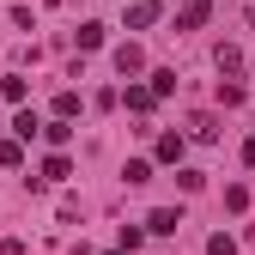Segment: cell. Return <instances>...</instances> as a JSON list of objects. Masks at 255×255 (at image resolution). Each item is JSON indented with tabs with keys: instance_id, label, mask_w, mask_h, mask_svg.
Instances as JSON below:
<instances>
[{
	"instance_id": "6da1fadb",
	"label": "cell",
	"mask_w": 255,
	"mask_h": 255,
	"mask_svg": "<svg viewBox=\"0 0 255 255\" xmlns=\"http://www.w3.org/2000/svg\"><path fill=\"white\" fill-rule=\"evenodd\" d=\"M110 61H116V73H122V79H140V73H146V49H140L134 37L116 43V55H110Z\"/></svg>"
},
{
	"instance_id": "7a4b0ae2",
	"label": "cell",
	"mask_w": 255,
	"mask_h": 255,
	"mask_svg": "<svg viewBox=\"0 0 255 255\" xmlns=\"http://www.w3.org/2000/svg\"><path fill=\"white\" fill-rule=\"evenodd\" d=\"M188 140H201V146H219V140H225V128H219V116H195V122H188Z\"/></svg>"
},
{
	"instance_id": "3957f363",
	"label": "cell",
	"mask_w": 255,
	"mask_h": 255,
	"mask_svg": "<svg viewBox=\"0 0 255 255\" xmlns=\"http://www.w3.org/2000/svg\"><path fill=\"white\" fill-rule=\"evenodd\" d=\"M67 176H73V158H67V152H49V158H43V176H30V182L43 188V182H67Z\"/></svg>"
},
{
	"instance_id": "277c9868",
	"label": "cell",
	"mask_w": 255,
	"mask_h": 255,
	"mask_svg": "<svg viewBox=\"0 0 255 255\" xmlns=\"http://www.w3.org/2000/svg\"><path fill=\"white\" fill-rule=\"evenodd\" d=\"M176 225H182L176 207H152V213H146V231H152V237H176Z\"/></svg>"
},
{
	"instance_id": "5b68a950",
	"label": "cell",
	"mask_w": 255,
	"mask_h": 255,
	"mask_svg": "<svg viewBox=\"0 0 255 255\" xmlns=\"http://www.w3.org/2000/svg\"><path fill=\"white\" fill-rule=\"evenodd\" d=\"M158 18H164V6H158V0H134V6H128V30H152Z\"/></svg>"
},
{
	"instance_id": "8992f818",
	"label": "cell",
	"mask_w": 255,
	"mask_h": 255,
	"mask_svg": "<svg viewBox=\"0 0 255 255\" xmlns=\"http://www.w3.org/2000/svg\"><path fill=\"white\" fill-rule=\"evenodd\" d=\"M122 104L134 110V116H152V104H158V91H152V85H134V79H128V91H122Z\"/></svg>"
},
{
	"instance_id": "52a82bcc",
	"label": "cell",
	"mask_w": 255,
	"mask_h": 255,
	"mask_svg": "<svg viewBox=\"0 0 255 255\" xmlns=\"http://www.w3.org/2000/svg\"><path fill=\"white\" fill-rule=\"evenodd\" d=\"M182 152H188L182 134H158V164H182Z\"/></svg>"
},
{
	"instance_id": "ba28073f",
	"label": "cell",
	"mask_w": 255,
	"mask_h": 255,
	"mask_svg": "<svg viewBox=\"0 0 255 255\" xmlns=\"http://www.w3.org/2000/svg\"><path fill=\"white\" fill-rule=\"evenodd\" d=\"M207 18H213V6H207V0H188V6L176 12V24H182V30H201Z\"/></svg>"
},
{
	"instance_id": "9c48e42d",
	"label": "cell",
	"mask_w": 255,
	"mask_h": 255,
	"mask_svg": "<svg viewBox=\"0 0 255 255\" xmlns=\"http://www.w3.org/2000/svg\"><path fill=\"white\" fill-rule=\"evenodd\" d=\"M43 140H49V146L61 152V146L73 140V122H67V116H55V122H43Z\"/></svg>"
},
{
	"instance_id": "30bf717a",
	"label": "cell",
	"mask_w": 255,
	"mask_h": 255,
	"mask_svg": "<svg viewBox=\"0 0 255 255\" xmlns=\"http://www.w3.org/2000/svg\"><path fill=\"white\" fill-rule=\"evenodd\" d=\"M0 170H24V140H0Z\"/></svg>"
},
{
	"instance_id": "8fae6325",
	"label": "cell",
	"mask_w": 255,
	"mask_h": 255,
	"mask_svg": "<svg viewBox=\"0 0 255 255\" xmlns=\"http://www.w3.org/2000/svg\"><path fill=\"white\" fill-rule=\"evenodd\" d=\"M91 49H104V24H98V18L79 24V55H91Z\"/></svg>"
},
{
	"instance_id": "7c38bea8",
	"label": "cell",
	"mask_w": 255,
	"mask_h": 255,
	"mask_svg": "<svg viewBox=\"0 0 255 255\" xmlns=\"http://www.w3.org/2000/svg\"><path fill=\"white\" fill-rule=\"evenodd\" d=\"M30 98V85L18 79V73H6V79H0V104H24Z\"/></svg>"
},
{
	"instance_id": "4fadbf2b",
	"label": "cell",
	"mask_w": 255,
	"mask_h": 255,
	"mask_svg": "<svg viewBox=\"0 0 255 255\" xmlns=\"http://www.w3.org/2000/svg\"><path fill=\"white\" fill-rule=\"evenodd\" d=\"M122 182H128V188L152 182V164H146V158H128V164H122Z\"/></svg>"
},
{
	"instance_id": "5bb4252c",
	"label": "cell",
	"mask_w": 255,
	"mask_h": 255,
	"mask_svg": "<svg viewBox=\"0 0 255 255\" xmlns=\"http://www.w3.org/2000/svg\"><path fill=\"white\" fill-rule=\"evenodd\" d=\"M213 61H219V73H237V67H243V49H237V43H219Z\"/></svg>"
},
{
	"instance_id": "9a60e30c",
	"label": "cell",
	"mask_w": 255,
	"mask_h": 255,
	"mask_svg": "<svg viewBox=\"0 0 255 255\" xmlns=\"http://www.w3.org/2000/svg\"><path fill=\"white\" fill-rule=\"evenodd\" d=\"M12 134H18V140H30V134H43V122H37V116H30V110L18 104V116H12Z\"/></svg>"
},
{
	"instance_id": "2e32d148",
	"label": "cell",
	"mask_w": 255,
	"mask_h": 255,
	"mask_svg": "<svg viewBox=\"0 0 255 255\" xmlns=\"http://www.w3.org/2000/svg\"><path fill=\"white\" fill-rule=\"evenodd\" d=\"M243 98H249V91H243V85H237V79H219V104H225V110H237V104H243Z\"/></svg>"
},
{
	"instance_id": "e0dca14e",
	"label": "cell",
	"mask_w": 255,
	"mask_h": 255,
	"mask_svg": "<svg viewBox=\"0 0 255 255\" xmlns=\"http://www.w3.org/2000/svg\"><path fill=\"white\" fill-rule=\"evenodd\" d=\"M55 116L73 122V116H79V91H55Z\"/></svg>"
},
{
	"instance_id": "ac0fdd59",
	"label": "cell",
	"mask_w": 255,
	"mask_h": 255,
	"mask_svg": "<svg viewBox=\"0 0 255 255\" xmlns=\"http://www.w3.org/2000/svg\"><path fill=\"white\" fill-rule=\"evenodd\" d=\"M207 255H237V237H225V231H213V237H207Z\"/></svg>"
},
{
	"instance_id": "d6986e66",
	"label": "cell",
	"mask_w": 255,
	"mask_h": 255,
	"mask_svg": "<svg viewBox=\"0 0 255 255\" xmlns=\"http://www.w3.org/2000/svg\"><path fill=\"white\" fill-rule=\"evenodd\" d=\"M152 91H158V98H170V91H176V73H170V67H158V73H152Z\"/></svg>"
},
{
	"instance_id": "ffe728a7",
	"label": "cell",
	"mask_w": 255,
	"mask_h": 255,
	"mask_svg": "<svg viewBox=\"0 0 255 255\" xmlns=\"http://www.w3.org/2000/svg\"><path fill=\"white\" fill-rule=\"evenodd\" d=\"M225 207H231V213H243V207H249V188H243V182H231V188H225Z\"/></svg>"
},
{
	"instance_id": "44dd1931",
	"label": "cell",
	"mask_w": 255,
	"mask_h": 255,
	"mask_svg": "<svg viewBox=\"0 0 255 255\" xmlns=\"http://www.w3.org/2000/svg\"><path fill=\"white\" fill-rule=\"evenodd\" d=\"M176 182L188 188V195H201V188H207V176H201V170H176Z\"/></svg>"
},
{
	"instance_id": "7402d4cb",
	"label": "cell",
	"mask_w": 255,
	"mask_h": 255,
	"mask_svg": "<svg viewBox=\"0 0 255 255\" xmlns=\"http://www.w3.org/2000/svg\"><path fill=\"white\" fill-rule=\"evenodd\" d=\"M243 164H255V140H243Z\"/></svg>"
},
{
	"instance_id": "603a6c76",
	"label": "cell",
	"mask_w": 255,
	"mask_h": 255,
	"mask_svg": "<svg viewBox=\"0 0 255 255\" xmlns=\"http://www.w3.org/2000/svg\"><path fill=\"white\" fill-rule=\"evenodd\" d=\"M110 255H128V249H110Z\"/></svg>"
}]
</instances>
